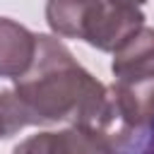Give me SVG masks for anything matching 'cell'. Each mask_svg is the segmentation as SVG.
Returning <instances> with one entry per match:
<instances>
[{"mask_svg":"<svg viewBox=\"0 0 154 154\" xmlns=\"http://www.w3.org/2000/svg\"><path fill=\"white\" fill-rule=\"evenodd\" d=\"M5 137L29 125H82L106 132L120 149V125L108 87L89 75L70 48L48 34H36V51L26 72L14 77V89L0 91Z\"/></svg>","mask_w":154,"mask_h":154,"instance_id":"cell-1","label":"cell"},{"mask_svg":"<svg viewBox=\"0 0 154 154\" xmlns=\"http://www.w3.org/2000/svg\"><path fill=\"white\" fill-rule=\"evenodd\" d=\"M108 94L120 125V149H123V142L130 132H137L154 120V70L116 77V82L108 87Z\"/></svg>","mask_w":154,"mask_h":154,"instance_id":"cell-2","label":"cell"},{"mask_svg":"<svg viewBox=\"0 0 154 154\" xmlns=\"http://www.w3.org/2000/svg\"><path fill=\"white\" fill-rule=\"evenodd\" d=\"M142 24H144V14L140 12V7H130L111 0H96L94 12L84 26L82 41H87L99 51L113 53Z\"/></svg>","mask_w":154,"mask_h":154,"instance_id":"cell-3","label":"cell"},{"mask_svg":"<svg viewBox=\"0 0 154 154\" xmlns=\"http://www.w3.org/2000/svg\"><path fill=\"white\" fill-rule=\"evenodd\" d=\"M14 152L31 154H63V152H116L113 140L106 132H96L82 125H67L58 132H38L14 147Z\"/></svg>","mask_w":154,"mask_h":154,"instance_id":"cell-4","label":"cell"},{"mask_svg":"<svg viewBox=\"0 0 154 154\" xmlns=\"http://www.w3.org/2000/svg\"><path fill=\"white\" fill-rule=\"evenodd\" d=\"M36 51V34L26 26L0 17V77H19L31 65Z\"/></svg>","mask_w":154,"mask_h":154,"instance_id":"cell-5","label":"cell"},{"mask_svg":"<svg viewBox=\"0 0 154 154\" xmlns=\"http://www.w3.org/2000/svg\"><path fill=\"white\" fill-rule=\"evenodd\" d=\"M111 70H113L116 77L152 72L154 70V29L142 24L137 31H132L113 51Z\"/></svg>","mask_w":154,"mask_h":154,"instance_id":"cell-6","label":"cell"},{"mask_svg":"<svg viewBox=\"0 0 154 154\" xmlns=\"http://www.w3.org/2000/svg\"><path fill=\"white\" fill-rule=\"evenodd\" d=\"M96 0H48L46 22L63 38H82Z\"/></svg>","mask_w":154,"mask_h":154,"instance_id":"cell-7","label":"cell"},{"mask_svg":"<svg viewBox=\"0 0 154 154\" xmlns=\"http://www.w3.org/2000/svg\"><path fill=\"white\" fill-rule=\"evenodd\" d=\"M120 152H154V120L137 130V132H130L123 142V149Z\"/></svg>","mask_w":154,"mask_h":154,"instance_id":"cell-8","label":"cell"},{"mask_svg":"<svg viewBox=\"0 0 154 154\" xmlns=\"http://www.w3.org/2000/svg\"><path fill=\"white\" fill-rule=\"evenodd\" d=\"M111 2H120V5H130V7H140V5H144L147 0H111Z\"/></svg>","mask_w":154,"mask_h":154,"instance_id":"cell-9","label":"cell"},{"mask_svg":"<svg viewBox=\"0 0 154 154\" xmlns=\"http://www.w3.org/2000/svg\"><path fill=\"white\" fill-rule=\"evenodd\" d=\"M0 137H5V128H2V120H0Z\"/></svg>","mask_w":154,"mask_h":154,"instance_id":"cell-10","label":"cell"}]
</instances>
